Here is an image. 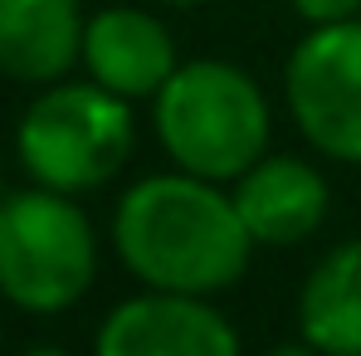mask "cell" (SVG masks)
Returning <instances> with one entry per match:
<instances>
[{
  "label": "cell",
  "instance_id": "obj_1",
  "mask_svg": "<svg viewBox=\"0 0 361 356\" xmlns=\"http://www.w3.org/2000/svg\"><path fill=\"white\" fill-rule=\"evenodd\" d=\"M254 249L235 195L180 166L132 180L113 210V254L142 288L215 297L244 278Z\"/></svg>",
  "mask_w": 361,
  "mask_h": 356
},
{
  "label": "cell",
  "instance_id": "obj_2",
  "mask_svg": "<svg viewBox=\"0 0 361 356\" xmlns=\"http://www.w3.org/2000/svg\"><path fill=\"white\" fill-rule=\"evenodd\" d=\"M152 132L166 161L205 180H240L274 137L259 78L230 59H190L152 98Z\"/></svg>",
  "mask_w": 361,
  "mask_h": 356
},
{
  "label": "cell",
  "instance_id": "obj_3",
  "mask_svg": "<svg viewBox=\"0 0 361 356\" xmlns=\"http://www.w3.org/2000/svg\"><path fill=\"white\" fill-rule=\"evenodd\" d=\"M137 122L132 98H122L103 83L54 78L35 93L25 118L15 127V156L35 185H49L63 195L98 190L118 176L132 156Z\"/></svg>",
  "mask_w": 361,
  "mask_h": 356
},
{
  "label": "cell",
  "instance_id": "obj_4",
  "mask_svg": "<svg viewBox=\"0 0 361 356\" xmlns=\"http://www.w3.org/2000/svg\"><path fill=\"white\" fill-rule=\"evenodd\" d=\"M98 278V235L63 190L30 185L0 210V297L30 317L68 312Z\"/></svg>",
  "mask_w": 361,
  "mask_h": 356
},
{
  "label": "cell",
  "instance_id": "obj_5",
  "mask_svg": "<svg viewBox=\"0 0 361 356\" xmlns=\"http://www.w3.org/2000/svg\"><path fill=\"white\" fill-rule=\"evenodd\" d=\"M283 108L322 161L361 166V15L307 25L283 63Z\"/></svg>",
  "mask_w": 361,
  "mask_h": 356
},
{
  "label": "cell",
  "instance_id": "obj_6",
  "mask_svg": "<svg viewBox=\"0 0 361 356\" xmlns=\"http://www.w3.org/2000/svg\"><path fill=\"white\" fill-rule=\"evenodd\" d=\"M93 347L103 356H230L240 332L210 297L142 288L108 307Z\"/></svg>",
  "mask_w": 361,
  "mask_h": 356
},
{
  "label": "cell",
  "instance_id": "obj_7",
  "mask_svg": "<svg viewBox=\"0 0 361 356\" xmlns=\"http://www.w3.org/2000/svg\"><path fill=\"white\" fill-rule=\"evenodd\" d=\"M235 210L259 249H298L322 230L332 210L327 176L293 152H264L240 180H230Z\"/></svg>",
  "mask_w": 361,
  "mask_h": 356
},
{
  "label": "cell",
  "instance_id": "obj_8",
  "mask_svg": "<svg viewBox=\"0 0 361 356\" xmlns=\"http://www.w3.org/2000/svg\"><path fill=\"white\" fill-rule=\"evenodd\" d=\"M83 68L93 83L122 98H157V88L176 73V39L161 15L142 5H103L83 20Z\"/></svg>",
  "mask_w": 361,
  "mask_h": 356
},
{
  "label": "cell",
  "instance_id": "obj_9",
  "mask_svg": "<svg viewBox=\"0 0 361 356\" xmlns=\"http://www.w3.org/2000/svg\"><path fill=\"white\" fill-rule=\"evenodd\" d=\"M83 59L78 0H0V73L15 83L68 78Z\"/></svg>",
  "mask_w": 361,
  "mask_h": 356
},
{
  "label": "cell",
  "instance_id": "obj_10",
  "mask_svg": "<svg viewBox=\"0 0 361 356\" xmlns=\"http://www.w3.org/2000/svg\"><path fill=\"white\" fill-rule=\"evenodd\" d=\"M293 327L302 352L361 356V235L332 244L307 269Z\"/></svg>",
  "mask_w": 361,
  "mask_h": 356
},
{
  "label": "cell",
  "instance_id": "obj_11",
  "mask_svg": "<svg viewBox=\"0 0 361 356\" xmlns=\"http://www.w3.org/2000/svg\"><path fill=\"white\" fill-rule=\"evenodd\" d=\"M302 25H332V20H352L361 15V0H288Z\"/></svg>",
  "mask_w": 361,
  "mask_h": 356
},
{
  "label": "cell",
  "instance_id": "obj_12",
  "mask_svg": "<svg viewBox=\"0 0 361 356\" xmlns=\"http://www.w3.org/2000/svg\"><path fill=\"white\" fill-rule=\"evenodd\" d=\"M152 5H171V10H190V5H205V0H152Z\"/></svg>",
  "mask_w": 361,
  "mask_h": 356
},
{
  "label": "cell",
  "instance_id": "obj_13",
  "mask_svg": "<svg viewBox=\"0 0 361 356\" xmlns=\"http://www.w3.org/2000/svg\"><path fill=\"white\" fill-rule=\"evenodd\" d=\"M0 210H5V190H0Z\"/></svg>",
  "mask_w": 361,
  "mask_h": 356
}]
</instances>
